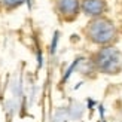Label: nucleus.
I'll list each match as a JSON object with an SVG mask.
<instances>
[{"label":"nucleus","instance_id":"2","mask_svg":"<svg viewBox=\"0 0 122 122\" xmlns=\"http://www.w3.org/2000/svg\"><path fill=\"white\" fill-rule=\"evenodd\" d=\"M16 2H18V0H16ZM20 2H21V0H20Z\"/></svg>","mask_w":122,"mask_h":122},{"label":"nucleus","instance_id":"1","mask_svg":"<svg viewBox=\"0 0 122 122\" xmlns=\"http://www.w3.org/2000/svg\"><path fill=\"white\" fill-rule=\"evenodd\" d=\"M100 9H101V3L98 0H91L86 3V10H92L91 14H98Z\"/></svg>","mask_w":122,"mask_h":122}]
</instances>
